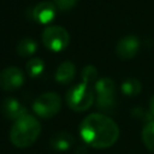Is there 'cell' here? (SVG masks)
I'll list each match as a JSON object with an SVG mask.
<instances>
[{
    "mask_svg": "<svg viewBox=\"0 0 154 154\" xmlns=\"http://www.w3.org/2000/svg\"><path fill=\"white\" fill-rule=\"evenodd\" d=\"M82 82L88 83V84H95V82L97 81V70L95 66L93 65H87L83 70H82Z\"/></svg>",
    "mask_w": 154,
    "mask_h": 154,
    "instance_id": "obj_17",
    "label": "cell"
},
{
    "mask_svg": "<svg viewBox=\"0 0 154 154\" xmlns=\"http://www.w3.org/2000/svg\"><path fill=\"white\" fill-rule=\"evenodd\" d=\"M149 111L154 116V95L150 97V101H149Z\"/></svg>",
    "mask_w": 154,
    "mask_h": 154,
    "instance_id": "obj_19",
    "label": "cell"
},
{
    "mask_svg": "<svg viewBox=\"0 0 154 154\" xmlns=\"http://www.w3.org/2000/svg\"><path fill=\"white\" fill-rule=\"evenodd\" d=\"M41 124L31 114H25L17 119L10 131V140L17 148L30 147L40 136Z\"/></svg>",
    "mask_w": 154,
    "mask_h": 154,
    "instance_id": "obj_2",
    "label": "cell"
},
{
    "mask_svg": "<svg viewBox=\"0 0 154 154\" xmlns=\"http://www.w3.org/2000/svg\"><path fill=\"white\" fill-rule=\"evenodd\" d=\"M42 42L52 52H61L70 43L67 30L60 25H49L42 31Z\"/></svg>",
    "mask_w": 154,
    "mask_h": 154,
    "instance_id": "obj_5",
    "label": "cell"
},
{
    "mask_svg": "<svg viewBox=\"0 0 154 154\" xmlns=\"http://www.w3.org/2000/svg\"><path fill=\"white\" fill-rule=\"evenodd\" d=\"M120 88H122L123 94H125L128 96H135V95L140 94V91L142 89V85H141V82L137 78L130 77V78H126L122 83Z\"/></svg>",
    "mask_w": 154,
    "mask_h": 154,
    "instance_id": "obj_14",
    "label": "cell"
},
{
    "mask_svg": "<svg viewBox=\"0 0 154 154\" xmlns=\"http://www.w3.org/2000/svg\"><path fill=\"white\" fill-rule=\"evenodd\" d=\"M142 140L144 146L154 153V120L149 122L142 130Z\"/></svg>",
    "mask_w": 154,
    "mask_h": 154,
    "instance_id": "obj_16",
    "label": "cell"
},
{
    "mask_svg": "<svg viewBox=\"0 0 154 154\" xmlns=\"http://www.w3.org/2000/svg\"><path fill=\"white\" fill-rule=\"evenodd\" d=\"M72 143H73V137L67 131L55 132L51 137V141H49L51 147L54 150H58V152H65V150L70 149V147L72 146Z\"/></svg>",
    "mask_w": 154,
    "mask_h": 154,
    "instance_id": "obj_11",
    "label": "cell"
},
{
    "mask_svg": "<svg viewBox=\"0 0 154 154\" xmlns=\"http://www.w3.org/2000/svg\"><path fill=\"white\" fill-rule=\"evenodd\" d=\"M79 134L82 140L93 148H108L119 137V128L113 119L102 113L87 116L81 125Z\"/></svg>",
    "mask_w": 154,
    "mask_h": 154,
    "instance_id": "obj_1",
    "label": "cell"
},
{
    "mask_svg": "<svg viewBox=\"0 0 154 154\" xmlns=\"http://www.w3.org/2000/svg\"><path fill=\"white\" fill-rule=\"evenodd\" d=\"M60 107H61V99L54 91H46L38 95L32 103L34 112L41 118L54 117L60 111Z\"/></svg>",
    "mask_w": 154,
    "mask_h": 154,
    "instance_id": "obj_6",
    "label": "cell"
},
{
    "mask_svg": "<svg viewBox=\"0 0 154 154\" xmlns=\"http://www.w3.org/2000/svg\"><path fill=\"white\" fill-rule=\"evenodd\" d=\"M94 90L96 93V106L99 108L106 112L114 108L117 87L113 79L108 77L97 79L94 84Z\"/></svg>",
    "mask_w": 154,
    "mask_h": 154,
    "instance_id": "obj_4",
    "label": "cell"
},
{
    "mask_svg": "<svg viewBox=\"0 0 154 154\" xmlns=\"http://www.w3.org/2000/svg\"><path fill=\"white\" fill-rule=\"evenodd\" d=\"M66 103L75 112L87 111L94 102L93 85L81 82L66 93Z\"/></svg>",
    "mask_w": 154,
    "mask_h": 154,
    "instance_id": "obj_3",
    "label": "cell"
},
{
    "mask_svg": "<svg viewBox=\"0 0 154 154\" xmlns=\"http://www.w3.org/2000/svg\"><path fill=\"white\" fill-rule=\"evenodd\" d=\"M2 114L8 119V120H17L19 118H22L23 116L28 114L26 113V107L17 99L14 97H7L4 100L2 106Z\"/></svg>",
    "mask_w": 154,
    "mask_h": 154,
    "instance_id": "obj_10",
    "label": "cell"
},
{
    "mask_svg": "<svg viewBox=\"0 0 154 154\" xmlns=\"http://www.w3.org/2000/svg\"><path fill=\"white\" fill-rule=\"evenodd\" d=\"M24 83V73L20 69L10 66L0 71V88L6 91L14 90Z\"/></svg>",
    "mask_w": 154,
    "mask_h": 154,
    "instance_id": "obj_7",
    "label": "cell"
},
{
    "mask_svg": "<svg viewBox=\"0 0 154 154\" xmlns=\"http://www.w3.org/2000/svg\"><path fill=\"white\" fill-rule=\"evenodd\" d=\"M37 49V42L30 37H24L18 41L16 46V51L20 57H31Z\"/></svg>",
    "mask_w": 154,
    "mask_h": 154,
    "instance_id": "obj_13",
    "label": "cell"
},
{
    "mask_svg": "<svg viewBox=\"0 0 154 154\" xmlns=\"http://www.w3.org/2000/svg\"><path fill=\"white\" fill-rule=\"evenodd\" d=\"M76 2L77 0H54V5L57 6V8L61 11H67L72 8L76 5Z\"/></svg>",
    "mask_w": 154,
    "mask_h": 154,
    "instance_id": "obj_18",
    "label": "cell"
},
{
    "mask_svg": "<svg viewBox=\"0 0 154 154\" xmlns=\"http://www.w3.org/2000/svg\"><path fill=\"white\" fill-rule=\"evenodd\" d=\"M75 73H76V66L73 63L66 60V61H63L57 71H55V81L60 84H67L70 83L73 77H75Z\"/></svg>",
    "mask_w": 154,
    "mask_h": 154,
    "instance_id": "obj_12",
    "label": "cell"
},
{
    "mask_svg": "<svg viewBox=\"0 0 154 154\" xmlns=\"http://www.w3.org/2000/svg\"><path fill=\"white\" fill-rule=\"evenodd\" d=\"M138 48H140V40L135 35H126L118 41L116 46V53L120 59L128 60L137 54Z\"/></svg>",
    "mask_w": 154,
    "mask_h": 154,
    "instance_id": "obj_8",
    "label": "cell"
},
{
    "mask_svg": "<svg viewBox=\"0 0 154 154\" xmlns=\"http://www.w3.org/2000/svg\"><path fill=\"white\" fill-rule=\"evenodd\" d=\"M57 6L51 1H41L32 8V18L38 24H49L55 18Z\"/></svg>",
    "mask_w": 154,
    "mask_h": 154,
    "instance_id": "obj_9",
    "label": "cell"
},
{
    "mask_svg": "<svg viewBox=\"0 0 154 154\" xmlns=\"http://www.w3.org/2000/svg\"><path fill=\"white\" fill-rule=\"evenodd\" d=\"M25 70H26V72H28V75L30 77H37V76H40L43 72V70H45V63L40 58H31L26 63Z\"/></svg>",
    "mask_w": 154,
    "mask_h": 154,
    "instance_id": "obj_15",
    "label": "cell"
}]
</instances>
